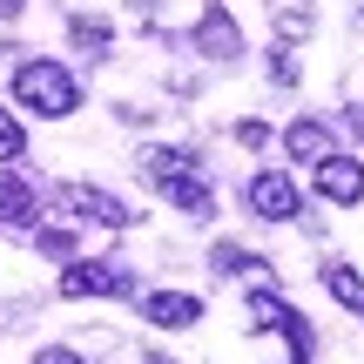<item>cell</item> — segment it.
Instances as JSON below:
<instances>
[{
	"label": "cell",
	"mask_w": 364,
	"mask_h": 364,
	"mask_svg": "<svg viewBox=\"0 0 364 364\" xmlns=\"http://www.w3.org/2000/svg\"><path fill=\"white\" fill-rule=\"evenodd\" d=\"M250 209H257L263 223H290V216H304V189H297V176H290V169H257V176H250Z\"/></svg>",
	"instance_id": "obj_3"
},
{
	"label": "cell",
	"mask_w": 364,
	"mask_h": 364,
	"mask_svg": "<svg viewBox=\"0 0 364 364\" xmlns=\"http://www.w3.org/2000/svg\"><path fill=\"white\" fill-rule=\"evenodd\" d=\"M250 331H284V338H290V351H297V358H311V324H304V317L290 311L284 297H270V290H257V297H250Z\"/></svg>",
	"instance_id": "obj_6"
},
{
	"label": "cell",
	"mask_w": 364,
	"mask_h": 364,
	"mask_svg": "<svg viewBox=\"0 0 364 364\" xmlns=\"http://www.w3.org/2000/svg\"><path fill=\"white\" fill-rule=\"evenodd\" d=\"M27 156V135H21V122L14 115H0V162H21Z\"/></svg>",
	"instance_id": "obj_16"
},
{
	"label": "cell",
	"mask_w": 364,
	"mask_h": 364,
	"mask_svg": "<svg viewBox=\"0 0 364 364\" xmlns=\"http://www.w3.org/2000/svg\"><path fill=\"white\" fill-rule=\"evenodd\" d=\"M34 364H81V351H68V344H48V351H34Z\"/></svg>",
	"instance_id": "obj_20"
},
{
	"label": "cell",
	"mask_w": 364,
	"mask_h": 364,
	"mask_svg": "<svg viewBox=\"0 0 364 364\" xmlns=\"http://www.w3.org/2000/svg\"><path fill=\"white\" fill-rule=\"evenodd\" d=\"M182 169H196V156H189V149H142V176L156 182V189H162L169 176H182Z\"/></svg>",
	"instance_id": "obj_13"
},
{
	"label": "cell",
	"mask_w": 364,
	"mask_h": 364,
	"mask_svg": "<svg viewBox=\"0 0 364 364\" xmlns=\"http://www.w3.org/2000/svg\"><path fill=\"white\" fill-rule=\"evenodd\" d=\"M236 142H243V149H263V142H270V129H263V122H236Z\"/></svg>",
	"instance_id": "obj_19"
},
{
	"label": "cell",
	"mask_w": 364,
	"mask_h": 364,
	"mask_svg": "<svg viewBox=\"0 0 364 364\" xmlns=\"http://www.w3.org/2000/svg\"><path fill=\"white\" fill-rule=\"evenodd\" d=\"M351 129H358V135H364V108H358V115H351Z\"/></svg>",
	"instance_id": "obj_22"
},
{
	"label": "cell",
	"mask_w": 364,
	"mask_h": 364,
	"mask_svg": "<svg viewBox=\"0 0 364 364\" xmlns=\"http://www.w3.org/2000/svg\"><path fill=\"white\" fill-rule=\"evenodd\" d=\"M270 81H297V54H290V48L270 54Z\"/></svg>",
	"instance_id": "obj_18"
},
{
	"label": "cell",
	"mask_w": 364,
	"mask_h": 364,
	"mask_svg": "<svg viewBox=\"0 0 364 364\" xmlns=\"http://www.w3.org/2000/svg\"><path fill=\"white\" fill-rule=\"evenodd\" d=\"M68 41H75V54H95V61H102L115 34H108V21H75V27H68Z\"/></svg>",
	"instance_id": "obj_14"
},
{
	"label": "cell",
	"mask_w": 364,
	"mask_h": 364,
	"mask_svg": "<svg viewBox=\"0 0 364 364\" xmlns=\"http://www.w3.org/2000/svg\"><path fill=\"white\" fill-rule=\"evenodd\" d=\"M324 290L344 304V311L364 317V270H351V263H331V270H324Z\"/></svg>",
	"instance_id": "obj_12"
},
{
	"label": "cell",
	"mask_w": 364,
	"mask_h": 364,
	"mask_svg": "<svg viewBox=\"0 0 364 364\" xmlns=\"http://www.w3.org/2000/svg\"><path fill=\"white\" fill-rule=\"evenodd\" d=\"M135 290V270H122V263H68L61 277H54V297H129Z\"/></svg>",
	"instance_id": "obj_2"
},
{
	"label": "cell",
	"mask_w": 364,
	"mask_h": 364,
	"mask_svg": "<svg viewBox=\"0 0 364 364\" xmlns=\"http://www.w3.org/2000/svg\"><path fill=\"white\" fill-rule=\"evenodd\" d=\"M277 34H284V41H304V34H311V7H277Z\"/></svg>",
	"instance_id": "obj_17"
},
{
	"label": "cell",
	"mask_w": 364,
	"mask_h": 364,
	"mask_svg": "<svg viewBox=\"0 0 364 364\" xmlns=\"http://www.w3.org/2000/svg\"><path fill=\"white\" fill-rule=\"evenodd\" d=\"M142 317L162 324V331H189V324H203V297H189V290H156V297L142 304Z\"/></svg>",
	"instance_id": "obj_8"
},
{
	"label": "cell",
	"mask_w": 364,
	"mask_h": 364,
	"mask_svg": "<svg viewBox=\"0 0 364 364\" xmlns=\"http://www.w3.org/2000/svg\"><path fill=\"white\" fill-rule=\"evenodd\" d=\"M162 196H169V203L182 209V216H209V209H216V196H209V182L196 176V169L169 176V182H162Z\"/></svg>",
	"instance_id": "obj_10"
},
{
	"label": "cell",
	"mask_w": 364,
	"mask_h": 364,
	"mask_svg": "<svg viewBox=\"0 0 364 364\" xmlns=\"http://www.w3.org/2000/svg\"><path fill=\"white\" fill-rule=\"evenodd\" d=\"M284 149H290V162H311V169H317V162L331 156V129H324L317 115H297V122L284 129Z\"/></svg>",
	"instance_id": "obj_9"
},
{
	"label": "cell",
	"mask_w": 364,
	"mask_h": 364,
	"mask_svg": "<svg viewBox=\"0 0 364 364\" xmlns=\"http://www.w3.org/2000/svg\"><path fill=\"white\" fill-rule=\"evenodd\" d=\"M54 203L68 209V216H81V223H95V230H129V203H115L108 189H88V182H68V189H54Z\"/></svg>",
	"instance_id": "obj_4"
},
{
	"label": "cell",
	"mask_w": 364,
	"mask_h": 364,
	"mask_svg": "<svg viewBox=\"0 0 364 364\" xmlns=\"http://www.w3.org/2000/svg\"><path fill=\"white\" fill-rule=\"evenodd\" d=\"M27 7V0H0V21H14V14H21Z\"/></svg>",
	"instance_id": "obj_21"
},
{
	"label": "cell",
	"mask_w": 364,
	"mask_h": 364,
	"mask_svg": "<svg viewBox=\"0 0 364 364\" xmlns=\"http://www.w3.org/2000/svg\"><path fill=\"white\" fill-rule=\"evenodd\" d=\"M0 223H34V189L14 176V162H0Z\"/></svg>",
	"instance_id": "obj_11"
},
{
	"label": "cell",
	"mask_w": 364,
	"mask_h": 364,
	"mask_svg": "<svg viewBox=\"0 0 364 364\" xmlns=\"http://www.w3.org/2000/svg\"><path fill=\"white\" fill-rule=\"evenodd\" d=\"M317 196H324V203H338V209L364 203V162H358V156H338V149H331V156L317 162Z\"/></svg>",
	"instance_id": "obj_7"
},
{
	"label": "cell",
	"mask_w": 364,
	"mask_h": 364,
	"mask_svg": "<svg viewBox=\"0 0 364 364\" xmlns=\"http://www.w3.org/2000/svg\"><path fill=\"white\" fill-rule=\"evenodd\" d=\"M196 54H209V61H236L243 54V27H236V14L223 0H209L203 21H196Z\"/></svg>",
	"instance_id": "obj_5"
},
{
	"label": "cell",
	"mask_w": 364,
	"mask_h": 364,
	"mask_svg": "<svg viewBox=\"0 0 364 364\" xmlns=\"http://www.w3.org/2000/svg\"><path fill=\"white\" fill-rule=\"evenodd\" d=\"M34 250L48 263H75V230H34Z\"/></svg>",
	"instance_id": "obj_15"
},
{
	"label": "cell",
	"mask_w": 364,
	"mask_h": 364,
	"mask_svg": "<svg viewBox=\"0 0 364 364\" xmlns=\"http://www.w3.org/2000/svg\"><path fill=\"white\" fill-rule=\"evenodd\" d=\"M14 102H21L27 115H41V122H68V115L81 108V81L68 75L61 61L34 54V61L14 68Z\"/></svg>",
	"instance_id": "obj_1"
}]
</instances>
